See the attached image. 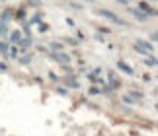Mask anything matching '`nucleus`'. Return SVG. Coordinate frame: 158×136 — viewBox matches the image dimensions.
Here are the masks:
<instances>
[{
	"instance_id": "nucleus-1",
	"label": "nucleus",
	"mask_w": 158,
	"mask_h": 136,
	"mask_svg": "<svg viewBox=\"0 0 158 136\" xmlns=\"http://www.w3.org/2000/svg\"><path fill=\"white\" fill-rule=\"evenodd\" d=\"M98 14L102 16V18H106V20H109V22H113V23H117V26H123V27H127L129 26V22H125L123 18H119L117 14H113L111 10H106V8H100L98 10Z\"/></svg>"
},
{
	"instance_id": "nucleus-2",
	"label": "nucleus",
	"mask_w": 158,
	"mask_h": 136,
	"mask_svg": "<svg viewBox=\"0 0 158 136\" xmlns=\"http://www.w3.org/2000/svg\"><path fill=\"white\" fill-rule=\"evenodd\" d=\"M135 45H137V47H141V49H144L147 53H152V51H154V45H152L150 41H147V39H137V41H135Z\"/></svg>"
},
{
	"instance_id": "nucleus-3",
	"label": "nucleus",
	"mask_w": 158,
	"mask_h": 136,
	"mask_svg": "<svg viewBox=\"0 0 158 136\" xmlns=\"http://www.w3.org/2000/svg\"><path fill=\"white\" fill-rule=\"evenodd\" d=\"M117 68H119L123 74H127V76H135V70H133V68L127 64V62H123V60H119V62H117Z\"/></svg>"
},
{
	"instance_id": "nucleus-4",
	"label": "nucleus",
	"mask_w": 158,
	"mask_h": 136,
	"mask_svg": "<svg viewBox=\"0 0 158 136\" xmlns=\"http://www.w3.org/2000/svg\"><path fill=\"white\" fill-rule=\"evenodd\" d=\"M53 58L59 60L60 64H69L70 62V57H69V54H64L63 51H60V53H53Z\"/></svg>"
},
{
	"instance_id": "nucleus-5",
	"label": "nucleus",
	"mask_w": 158,
	"mask_h": 136,
	"mask_svg": "<svg viewBox=\"0 0 158 136\" xmlns=\"http://www.w3.org/2000/svg\"><path fill=\"white\" fill-rule=\"evenodd\" d=\"M129 14H133L139 22H147V20H148V16H147V14H143V12L139 10V8H129Z\"/></svg>"
},
{
	"instance_id": "nucleus-6",
	"label": "nucleus",
	"mask_w": 158,
	"mask_h": 136,
	"mask_svg": "<svg viewBox=\"0 0 158 136\" xmlns=\"http://www.w3.org/2000/svg\"><path fill=\"white\" fill-rule=\"evenodd\" d=\"M10 41L12 43H20L22 41V33L20 31H10Z\"/></svg>"
},
{
	"instance_id": "nucleus-7",
	"label": "nucleus",
	"mask_w": 158,
	"mask_h": 136,
	"mask_svg": "<svg viewBox=\"0 0 158 136\" xmlns=\"http://www.w3.org/2000/svg\"><path fill=\"white\" fill-rule=\"evenodd\" d=\"M144 64H147V66H158V58H154V57H150V54H148L147 60H144Z\"/></svg>"
},
{
	"instance_id": "nucleus-8",
	"label": "nucleus",
	"mask_w": 158,
	"mask_h": 136,
	"mask_svg": "<svg viewBox=\"0 0 158 136\" xmlns=\"http://www.w3.org/2000/svg\"><path fill=\"white\" fill-rule=\"evenodd\" d=\"M31 45V39H29V37H26V39H22L20 41V47H22V51H26V49Z\"/></svg>"
},
{
	"instance_id": "nucleus-9",
	"label": "nucleus",
	"mask_w": 158,
	"mask_h": 136,
	"mask_svg": "<svg viewBox=\"0 0 158 136\" xmlns=\"http://www.w3.org/2000/svg\"><path fill=\"white\" fill-rule=\"evenodd\" d=\"M49 47L53 49V53H60V51H63V45H60V43H51Z\"/></svg>"
},
{
	"instance_id": "nucleus-10",
	"label": "nucleus",
	"mask_w": 158,
	"mask_h": 136,
	"mask_svg": "<svg viewBox=\"0 0 158 136\" xmlns=\"http://www.w3.org/2000/svg\"><path fill=\"white\" fill-rule=\"evenodd\" d=\"M8 33V26H6V22L0 20V35H6Z\"/></svg>"
},
{
	"instance_id": "nucleus-11",
	"label": "nucleus",
	"mask_w": 158,
	"mask_h": 136,
	"mask_svg": "<svg viewBox=\"0 0 158 136\" xmlns=\"http://www.w3.org/2000/svg\"><path fill=\"white\" fill-rule=\"evenodd\" d=\"M131 99H143V94H141V91H131Z\"/></svg>"
},
{
	"instance_id": "nucleus-12",
	"label": "nucleus",
	"mask_w": 158,
	"mask_h": 136,
	"mask_svg": "<svg viewBox=\"0 0 158 136\" xmlns=\"http://www.w3.org/2000/svg\"><path fill=\"white\" fill-rule=\"evenodd\" d=\"M66 84H69V88H78V86H80V84H78L74 78H72V80H69V82H66Z\"/></svg>"
},
{
	"instance_id": "nucleus-13",
	"label": "nucleus",
	"mask_w": 158,
	"mask_h": 136,
	"mask_svg": "<svg viewBox=\"0 0 158 136\" xmlns=\"http://www.w3.org/2000/svg\"><path fill=\"white\" fill-rule=\"evenodd\" d=\"M135 51H137L139 54H147V57H148V54H150V53H147V51H144V49H141V47H137V45H135Z\"/></svg>"
},
{
	"instance_id": "nucleus-14",
	"label": "nucleus",
	"mask_w": 158,
	"mask_h": 136,
	"mask_svg": "<svg viewBox=\"0 0 158 136\" xmlns=\"http://www.w3.org/2000/svg\"><path fill=\"white\" fill-rule=\"evenodd\" d=\"M29 60H31V57H29V54H27V57H22V58H20V62H22V64H27Z\"/></svg>"
},
{
	"instance_id": "nucleus-15",
	"label": "nucleus",
	"mask_w": 158,
	"mask_h": 136,
	"mask_svg": "<svg viewBox=\"0 0 158 136\" xmlns=\"http://www.w3.org/2000/svg\"><path fill=\"white\" fill-rule=\"evenodd\" d=\"M12 51H10V57H18V47H10Z\"/></svg>"
},
{
	"instance_id": "nucleus-16",
	"label": "nucleus",
	"mask_w": 158,
	"mask_h": 136,
	"mask_svg": "<svg viewBox=\"0 0 158 136\" xmlns=\"http://www.w3.org/2000/svg\"><path fill=\"white\" fill-rule=\"evenodd\" d=\"M150 39H154V41H158V31H154V33H150Z\"/></svg>"
},
{
	"instance_id": "nucleus-17",
	"label": "nucleus",
	"mask_w": 158,
	"mask_h": 136,
	"mask_svg": "<svg viewBox=\"0 0 158 136\" xmlns=\"http://www.w3.org/2000/svg\"><path fill=\"white\" fill-rule=\"evenodd\" d=\"M117 2H119V4H123V6H127V4H129V0H117Z\"/></svg>"
},
{
	"instance_id": "nucleus-18",
	"label": "nucleus",
	"mask_w": 158,
	"mask_h": 136,
	"mask_svg": "<svg viewBox=\"0 0 158 136\" xmlns=\"http://www.w3.org/2000/svg\"><path fill=\"white\" fill-rule=\"evenodd\" d=\"M152 2H156V0H152Z\"/></svg>"
},
{
	"instance_id": "nucleus-19",
	"label": "nucleus",
	"mask_w": 158,
	"mask_h": 136,
	"mask_svg": "<svg viewBox=\"0 0 158 136\" xmlns=\"http://www.w3.org/2000/svg\"><path fill=\"white\" fill-rule=\"evenodd\" d=\"M156 109H158V105H156Z\"/></svg>"
}]
</instances>
